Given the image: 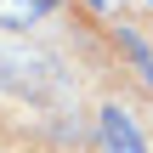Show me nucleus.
Here are the masks:
<instances>
[{
	"label": "nucleus",
	"mask_w": 153,
	"mask_h": 153,
	"mask_svg": "<svg viewBox=\"0 0 153 153\" xmlns=\"http://www.w3.org/2000/svg\"><path fill=\"white\" fill-rule=\"evenodd\" d=\"M97 125H102V148H108V153H148L142 131H136V119H131V114H125L119 102H108Z\"/></svg>",
	"instance_id": "f257e3e1"
},
{
	"label": "nucleus",
	"mask_w": 153,
	"mask_h": 153,
	"mask_svg": "<svg viewBox=\"0 0 153 153\" xmlns=\"http://www.w3.org/2000/svg\"><path fill=\"white\" fill-rule=\"evenodd\" d=\"M51 11V0H0V28H34Z\"/></svg>",
	"instance_id": "f03ea898"
},
{
	"label": "nucleus",
	"mask_w": 153,
	"mask_h": 153,
	"mask_svg": "<svg viewBox=\"0 0 153 153\" xmlns=\"http://www.w3.org/2000/svg\"><path fill=\"white\" fill-rule=\"evenodd\" d=\"M119 45H125V51L136 57V68H142V74H148V79H153V51H148V45H142V40H136V34H131V28H119Z\"/></svg>",
	"instance_id": "7ed1b4c3"
},
{
	"label": "nucleus",
	"mask_w": 153,
	"mask_h": 153,
	"mask_svg": "<svg viewBox=\"0 0 153 153\" xmlns=\"http://www.w3.org/2000/svg\"><path fill=\"white\" fill-rule=\"evenodd\" d=\"M91 6H108V0H91Z\"/></svg>",
	"instance_id": "20e7f679"
}]
</instances>
